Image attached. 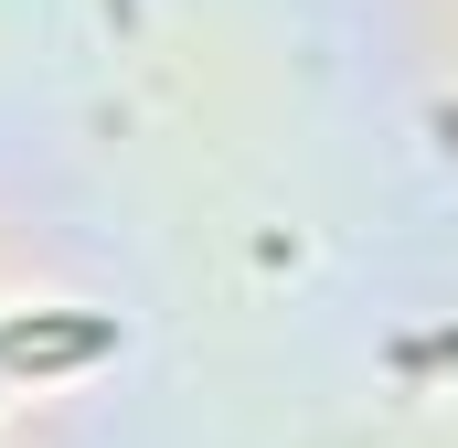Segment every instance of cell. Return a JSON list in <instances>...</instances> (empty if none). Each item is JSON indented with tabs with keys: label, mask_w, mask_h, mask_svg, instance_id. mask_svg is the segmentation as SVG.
I'll return each mask as SVG.
<instances>
[{
	"label": "cell",
	"mask_w": 458,
	"mask_h": 448,
	"mask_svg": "<svg viewBox=\"0 0 458 448\" xmlns=\"http://www.w3.org/2000/svg\"><path fill=\"white\" fill-rule=\"evenodd\" d=\"M117 352V310H32V321H0V374H64V363H97Z\"/></svg>",
	"instance_id": "1"
}]
</instances>
